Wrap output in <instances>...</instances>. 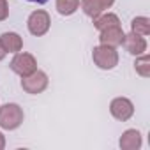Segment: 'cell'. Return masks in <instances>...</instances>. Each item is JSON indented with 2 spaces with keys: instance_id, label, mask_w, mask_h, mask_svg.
Instances as JSON below:
<instances>
[{
  "instance_id": "obj_1",
  "label": "cell",
  "mask_w": 150,
  "mask_h": 150,
  "mask_svg": "<svg viewBox=\"0 0 150 150\" xmlns=\"http://www.w3.org/2000/svg\"><path fill=\"white\" fill-rule=\"evenodd\" d=\"M23 124V110L14 104L7 103L0 108V127L6 131H14Z\"/></svg>"
},
{
  "instance_id": "obj_2",
  "label": "cell",
  "mask_w": 150,
  "mask_h": 150,
  "mask_svg": "<svg viewBox=\"0 0 150 150\" xmlns=\"http://www.w3.org/2000/svg\"><path fill=\"white\" fill-rule=\"evenodd\" d=\"M92 60L94 64L99 67V69H104V71H110L113 69L117 64H118V51L111 46H106V44H101V46H96L94 51H92Z\"/></svg>"
},
{
  "instance_id": "obj_3",
  "label": "cell",
  "mask_w": 150,
  "mask_h": 150,
  "mask_svg": "<svg viewBox=\"0 0 150 150\" xmlns=\"http://www.w3.org/2000/svg\"><path fill=\"white\" fill-rule=\"evenodd\" d=\"M27 27H28V32L35 37H41L44 34H48L50 27H51V18L46 11L39 9V11H34L28 20H27Z\"/></svg>"
},
{
  "instance_id": "obj_4",
  "label": "cell",
  "mask_w": 150,
  "mask_h": 150,
  "mask_svg": "<svg viewBox=\"0 0 150 150\" xmlns=\"http://www.w3.org/2000/svg\"><path fill=\"white\" fill-rule=\"evenodd\" d=\"M21 88L27 94H32V96H37V94L44 92L48 88V76H46V72H42V71L37 69L32 74H28V76H23Z\"/></svg>"
},
{
  "instance_id": "obj_5",
  "label": "cell",
  "mask_w": 150,
  "mask_h": 150,
  "mask_svg": "<svg viewBox=\"0 0 150 150\" xmlns=\"http://www.w3.org/2000/svg\"><path fill=\"white\" fill-rule=\"evenodd\" d=\"M11 69L20 74V76H28V74H32L34 71H37V60L34 55L30 53H16L14 58L11 60Z\"/></svg>"
},
{
  "instance_id": "obj_6",
  "label": "cell",
  "mask_w": 150,
  "mask_h": 150,
  "mask_svg": "<svg viewBox=\"0 0 150 150\" xmlns=\"http://www.w3.org/2000/svg\"><path fill=\"white\" fill-rule=\"evenodd\" d=\"M110 111L117 120L127 122L134 115V104L127 97H115L111 101V104H110Z\"/></svg>"
},
{
  "instance_id": "obj_7",
  "label": "cell",
  "mask_w": 150,
  "mask_h": 150,
  "mask_svg": "<svg viewBox=\"0 0 150 150\" xmlns=\"http://www.w3.org/2000/svg\"><path fill=\"white\" fill-rule=\"evenodd\" d=\"M125 51H129L131 55L138 57V55H143L146 51V41L143 35H138L134 32H131L129 35H124V41H122Z\"/></svg>"
},
{
  "instance_id": "obj_8",
  "label": "cell",
  "mask_w": 150,
  "mask_h": 150,
  "mask_svg": "<svg viewBox=\"0 0 150 150\" xmlns=\"http://www.w3.org/2000/svg\"><path fill=\"white\" fill-rule=\"evenodd\" d=\"M124 35H125V34H124L122 27H110V28L101 30L99 41H101V44H106V46L117 48V46H120V44H122Z\"/></svg>"
},
{
  "instance_id": "obj_9",
  "label": "cell",
  "mask_w": 150,
  "mask_h": 150,
  "mask_svg": "<svg viewBox=\"0 0 150 150\" xmlns=\"http://www.w3.org/2000/svg\"><path fill=\"white\" fill-rule=\"evenodd\" d=\"M143 139H141V132L136 131V129H127L122 136H120V148L122 150H138L141 146Z\"/></svg>"
},
{
  "instance_id": "obj_10",
  "label": "cell",
  "mask_w": 150,
  "mask_h": 150,
  "mask_svg": "<svg viewBox=\"0 0 150 150\" xmlns=\"http://www.w3.org/2000/svg\"><path fill=\"white\" fill-rule=\"evenodd\" d=\"M0 42L7 53H18L23 48V39L16 32H4L0 35Z\"/></svg>"
},
{
  "instance_id": "obj_11",
  "label": "cell",
  "mask_w": 150,
  "mask_h": 150,
  "mask_svg": "<svg viewBox=\"0 0 150 150\" xmlns=\"http://www.w3.org/2000/svg\"><path fill=\"white\" fill-rule=\"evenodd\" d=\"M94 20V27L101 32V30H104V28H110V27H120V20H118V16L117 14H113V13H106V14H99V16H96V18H92Z\"/></svg>"
},
{
  "instance_id": "obj_12",
  "label": "cell",
  "mask_w": 150,
  "mask_h": 150,
  "mask_svg": "<svg viewBox=\"0 0 150 150\" xmlns=\"http://www.w3.org/2000/svg\"><path fill=\"white\" fill-rule=\"evenodd\" d=\"M131 32L146 37V35L150 34V20H148L146 16H136V18L131 21Z\"/></svg>"
},
{
  "instance_id": "obj_13",
  "label": "cell",
  "mask_w": 150,
  "mask_h": 150,
  "mask_svg": "<svg viewBox=\"0 0 150 150\" xmlns=\"http://www.w3.org/2000/svg\"><path fill=\"white\" fill-rule=\"evenodd\" d=\"M58 14L62 16H71L78 11L80 7V0H57V4H55Z\"/></svg>"
},
{
  "instance_id": "obj_14",
  "label": "cell",
  "mask_w": 150,
  "mask_h": 150,
  "mask_svg": "<svg viewBox=\"0 0 150 150\" xmlns=\"http://www.w3.org/2000/svg\"><path fill=\"white\" fill-rule=\"evenodd\" d=\"M81 9H83V13H85L87 16H90V18H96V16H99V14L104 11L101 0H81Z\"/></svg>"
},
{
  "instance_id": "obj_15",
  "label": "cell",
  "mask_w": 150,
  "mask_h": 150,
  "mask_svg": "<svg viewBox=\"0 0 150 150\" xmlns=\"http://www.w3.org/2000/svg\"><path fill=\"white\" fill-rule=\"evenodd\" d=\"M134 69H136V72L141 78H148L150 76V57L146 53L138 55V58L134 62Z\"/></svg>"
},
{
  "instance_id": "obj_16",
  "label": "cell",
  "mask_w": 150,
  "mask_h": 150,
  "mask_svg": "<svg viewBox=\"0 0 150 150\" xmlns=\"http://www.w3.org/2000/svg\"><path fill=\"white\" fill-rule=\"evenodd\" d=\"M7 16H9V4L7 0H0V21L7 20Z\"/></svg>"
},
{
  "instance_id": "obj_17",
  "label": "cell",
  "mask_w": 150,
  "mask_h": 150,
  "mask_svg": "<svg viewBox=\"0 0 150 150\" xmlns=\"http://www.w3.org/2000/svg\"><path fill=\"white\" fill-rule=\"evenodd\" d=\"M101 4H103V7H104V9H110V7L115 4V0H101Z\"/></svg>"
},
{
  "instance_id": "obj_18",
  "label": "cell",
  "mask_w": 150,
  "mask_h": 150,
  "mask_svg": "<svg viewBox=\"0 0 150 150\" xmlns=\"http://www.w3.org/2000/svg\"><path fill=\"white\" fill-rule=\"evenodd\" d=\"M6 55H7V51L4 50V46H2V42H0V62H2V60L6 58Z\"/></svg>"
},
{
  "instance_id": "obj_19",
  "label": "cell",
  "mask_w": 150,
  "mask_h": 150,
  "mask_svg": "<svg viewBox=\"0 0 150 150\" xmlns=\"http://www.w3.org/2000/svg\"><path fill=\"white\" fill-rule=\"evenodd\" d=\"M6 148V136L0 132V150H4Z\"/></svg>"
},
{
  "instance_id": "obj_20",
  "label": "cell",
  "mask_w": 150,
  "mask_h": 150,
  "mask_svg": "<svg viewBox=\"0 0 150 150\" xmlns=\"http://www.w3.org/2000/svg\"><path fill=\"white\" fill-rule=\"evenodd\" d=\"M28 2H35V4H46L48 0H28Z\"/></svg>"
}]
</instances>
